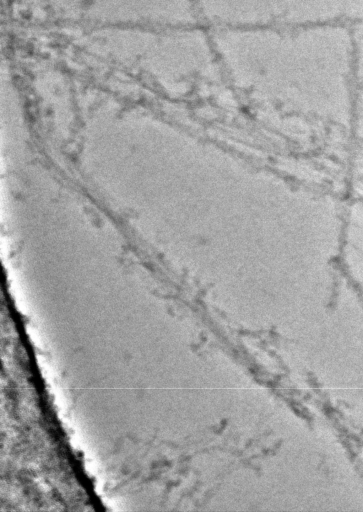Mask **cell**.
I'll return each instance as SVG.
<instances>
[{"mask_svg": "<svg viewBox=\"0 0 363 512\" xmlns=\"http://www.w3.org/2000/svg\"><path fill=\"white\" fill-rule=\"evenodd\" d=\"M145 1L154 10L161 26L187 25L198 22L199 18L193 0ZM101 2L102 0H70L56 13L65 19L92 22L96 8L98 4L100 7ZM96 15L93 23H95Z\"/></svg>", "mask_w": 363, "mask_h": 512, "instance_id": "obj_2", "label": "cell"}, {"mask_svg": "<svg viewBox=\"0 0 363 512\" xmlns=\"http://www.w3.org/2000/svg\"><path fill=\"white\" fill-rule=\"evenodd\" d=\"M212 28L327 23L317 0H193Z\"/></svg>", "mask_w": 363, "mask_h": 512, "instance_id": "obj_1", "label": "cell"}]
</instances>
